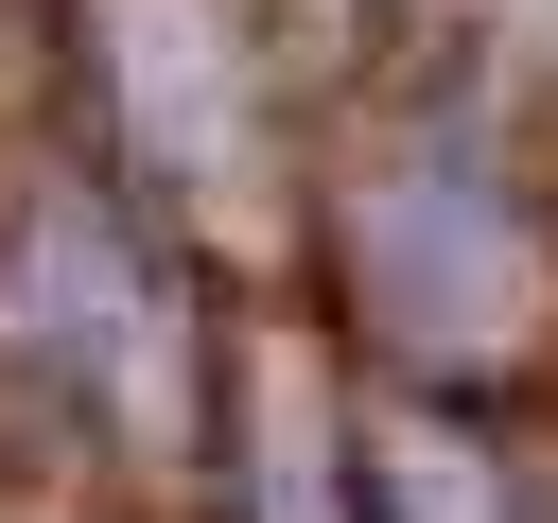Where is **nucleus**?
Here are the masks:
<instances>
[{
	"label": "nucleus",
	"mask_w": 558,
	"mask_h": 523,
	"mask_svg": "<svg viewBox=\"0 0 558 523\" xmlns=\"http://www.w3.org/2000/svg\"><path fill=\"white\" fill-rule=\"evenodd\" d=\"M0 349H17V384L70 436H122V453L174 436V279L70 174H17L0 192Z\"/></svg>",
	"instance_id": "f257e3e1"
}]
</instances>
